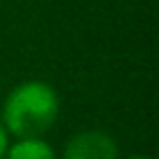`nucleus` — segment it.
<instances>
[{"label":"nucleus","instance_id":"7ed1b4c3","mask_svg":"<svg viewBox=\"0 0 159 159\" xmlns=\"http://www.w3.org/2000/svg\"><path fill=\"white\" fill-rule=\"evenodd\" d=\"M5 159H59L45 138H19L7 145Z\"/></svg>","mask_w":159,"mask_h":159},{"label":"nucleus","instance_id":"f03ea898","mask_svg":"<svg viewBox=\"0 0 159 159\" xmlns=\"http://www.w3.org/2000/svg\"><path fill=\"white\" fill-rule=\"evenodd\" d=\"M61 159H119L117 140L101 129H87L70 136Z\"/></svg>","mask_w":159,"mask_h":159},{"label":"nucleus","instance_id":"20e7f679","mask_svg":"<svg viewBox=\"0 0 159 159\" xmlns=\"http://www.w3.org/2000/svg\"><path fill=\"white\" fill-rule=\"evenodd\" d=\"M7 145H10V136H7V131H5V126H2V122H0V159H5Z\"/></svg>","mask_w":159,"mask_h":159},{"label":"nucleus","instance_id":"39448f33","mask_svg":"<svg viewBox=\"0 0 159 159\" xmlns=\"http://www.w3.org/2000/svg\"><path fill=\"white\" fill-rule=\"evenodd\" d=\"M126 159H150V157H143V154H131V157H126Z\"/></svg>","mask_w":159,"mask_h":159},{"label":"nucleus","instance_id":"f257e3e1","mask_svg":"<svg viewBox=\"0 0 159 159\" xmlns=\"http://www.w3.org/2000/svg\"><path fill=\"white\" fill-rule=\"evenodd\" d=\"M61 112L59 94L42 80H26L7 91L0 105V122L7 136L19 138H45L54 129Z\"/></svg>","mask_w":159,"mask_h":159}]
</instances>
